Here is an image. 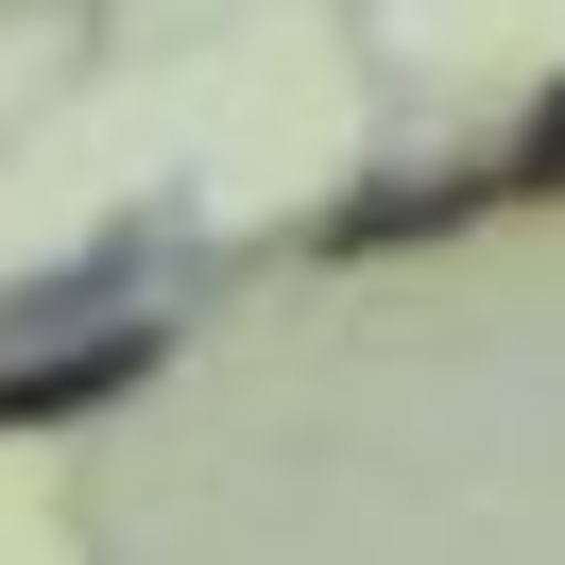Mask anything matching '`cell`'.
Segmentation results:
<instances>
[{
    "label": "cell",
    "mask_w": 565,
    "mask_h": 565,
    "mask_svg": "<svg viewBox=\"0 0 565 565\" xmlns=\"http://www.w3.org/2000/svg\"><path fill=\"white\" fill-rule=\"evenodd\" d=\"M120 377H154V326H120V343H86V360H35V377H0V428H52V412H86V394H120Z\"/></svg>",
    "instance_id": "6da1fadb"
},
{
    "label": "cell",
    "mask_w": 565,
    "mask_h": 565,
    "mask_svg": "<svg viewBox=\"0 0 565 565\" xmlns=\"http://www.w3.org/2000/svg\"><path fill=\"white\" fill-rule=\"evenodd\" d=\"M480 206V172H428V189H377V206H326V257H377V241H412V223H462Z\"/></svg>",
    "instance_id": "7a4b0ae2"
},
{
    "label": "cell",
    "mask_w": 565,
    "mask_h": 565,
    "mask_svg": "<svg viewBox=\"0 0 565 565\" xmlns=\"http://www.w3.org/2000/svg\"><path fill=\"white\" fill-rule=\"evenodd\" d=\"M514 189H565V104L531 120V172H514Z\"/></svg>",
    "instance_id": "3957f363"
}]
</instances>
